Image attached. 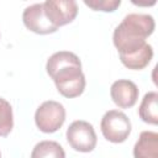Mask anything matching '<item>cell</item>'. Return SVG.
Listing matches in <instances>:
<instances>
[{
  "instance_id": "obj_13",
  "label": "cell",
  "mask_w": 158,
  "mask_h": 158,
  "mask_svg": "<svg viewBox=\"0 0 158 158\" xmlns=\"http://www.w3.org/2000/svg\"><path fill=\"white\" fill-rule=\"evenodd\" d=\"M14 127L12 107L7 100L0 98V137H6Z\"/></svg>"
},
{
  "instance_id": "obj_11",
  "label": "cell",
  "mask_w": 158,
  "mask_h": 158,
  "mask_svg": "<svg viewBox=\"0 0 158 158\" xmlns=\"http://www.w3.org/2000/svg\"><path fill=\"white\" fill-rule=\"evenodd\" d=\"M139 118L149 125L158 123V93L149 91L147 93L138 107Z\"/></svg>"
},
{
  "instance_id": "obj_7",
  "label": "cell",
  "mask_w": 158,
  "mask_h": 158,
  "mask_svg": "<svg viewBox=\"0 0 158 158\" xmlns=\"http://www.w3.org/2000/svg\"><path fill=\"white\" fill-rule=\"evenodd\" d=\"M22 21L27 30L37 35H49L54 33L58 30L49 22V20L44 15L43 2L27 6L22 12Z\"/></svg>"
},
{
  "instance_id": "obj_6",
  "label": "cell",
  "mask_w": 158,
  "mask_h": 158,
  "mask_svg": "<svg viewBox=\"0 0 158 158\" xmlns=\"http://www.w3.org/2000/svg\"><path fill=\"white\" fill-rule=\"evenodd\" d=\"M43 10L49 22L59 28L77 17L78 4L73 0H47L43 2Z\"/></svg>"
},
{
  "instance_id": "obj_1",
  "label": "cell",
  "mask_w": 158,
  "mask_h": 158,
  "mask_svg": "<svg viewBox=\"0 0 158 158\" xmlns=\"http://www.w3.org/2000/svg\"><path fill=\"white\" fill-rule=\"evenodd\" d=\"M46 70L54 81L58 93L64 98L73 99L83 94L86 81L81 62L75 53L69 51L53 53L46 63Z\"/></svg>"
},
{
  "instance_id": "obj_10",
  "label": "cell",
  "mask_w": 158,
  "mask_h": 158,
  "mask_svg": "<svg viewBox=\"0 0 158 158\" xmlns=\"http://www.w3.org/2000/svg\"><path fill=\"white\" fill-rule=\"evenodd\" d=\"M153 58V48L149 43H146L139 51L130 54V56H120L121 63L133 70H141L144 69Z\"/></svg>"
},
{
  "instance_id": "obj_12",
  "label": "cell",
  "mask_w": 158,
  "mask_h": 158,
  "mask_svg": "<svg viewBox=\"0 0 158 158\" xmlns=\"http://www.w3.org/2000/svg\"><path fill=\"white\" fill-rule=\"evenodd\" d=\"M31 158H65V152L56 141H41L33 147Z\"/></svg>"
},
{
  "instance_id": "obj_2",
  "label": "cell",
  "mask_w": 158,
  "mask_h": 158,
  "mask_svg": "<svg viewBox=\"0 0 158 158\" xmlns=\"http://www.w3.org/2000/svg\"><path fill=\"white\" fill-rule=\"evenodd\" d=\"M156 22L148 14H128L116 26L112 36L114 44L120 56H130L139 51L153 33Z\"/></svg>"
},
{
  "instance_id": "obj_4",
  "label": "cell",
  "mask_w": 158,
  "mask_h": 158,
  "mask_svg": "<svg viewBox=\"0 0 158 158\" xmlns=\"http://www.w3.org/2000/svg\"><path fill=\"white\" fill-rule=\"evenodd\" d=\"M65 121L64 106L54 100L42 102L35 112V122L40 131L44 133H53L58 131Z\"/></svg>"
},
{
  "instance_id": "obj_3",
  "label": "cell",
  "mask_w": 158,
  "mask_h": 158,
  "mask_svg": "<svg viewBox=\"0 0 158 158\" xmlns=\"http://www.w3.org/2000/svg\"><path fill=\"white\" fill-rule=\"evenodd\" d=\"M100 130L105 139L112 143L125 142L132 130V125L126 114L118 110H109L104 114Z\"/></svg>"
},
{
  "instance_id": "obj_8",
  "label": "cell",
  "mask_w": 158,
  "mask_h": 158,
  "mask_svg": "<svg viewBox=\"0 0 158 158\" xmlns=\"http://www.w3.org/2000/svg\"><path fill=\"white\" fill-rule=\"evenodd\" d=\"M139 90L137 85L127 79H118L112 83L110 95L112 101L121 109H128L135 106L138 100Z\"/></svg>"
},
{
  "instance_id": "obj_9",
  "label": "cell",
  "mask_w": 158,
  "mask_h": 158,
  "mask_svg": "<svg viewBox=\"0 0 158 158\" xmlns=\"http://www.w3.org/2000/svg\"><path fill=\"white\" fill-rule=\"evenodd\" d=\"M135 158H158V133L153 131L141 132L133 147Z\"/></svg>"
},
{
  "instance_id": "obj_5",
  "label": "cell",
  "mask_w": 158,
  "mask_h": 158,
  "mask_svg": "<svg viewBox=\"0 0 158 158\" xmlns=\"http://www.w3.org/2000/svg\"><path fill=\"white\" fill-rule=\"evenodd\" d=\"M67 141L69 146L78 152L88 153L96 147L98 137L91 123L84 120H77L67 128Z\"/></svg>"
},
{
  "instance_id": "obj_14",
  "label": "cell",
  "mask_w": 158,
  "mask_h": 158,
  "mask_svg": "<svg viewBox=\"0 0 158 158\" xmlns=\"http://www.w3.org/2000/svg\"><path fill=\"white\" fill-rule=\"evenodd\" d=\"M84 4L94 11L114 12L121 5V0H84Z\"/></svg>"
}]
</instances>
